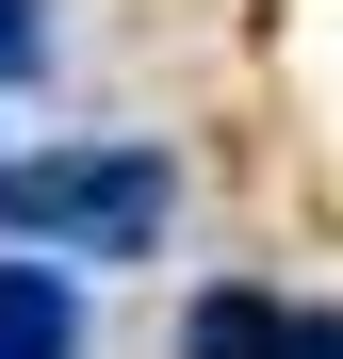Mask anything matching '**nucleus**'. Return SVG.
Here are the masks:
<instances>
[{
    "instance_id": "nucleus-2",
    "label": "nucleus",
    "mask_w": 343,
    "mask_h": 359,
    "mask_svg": "<svg viewBox=\"0 0 343 359\" xmlns=\"http://www.w3.org/2000/svg\"><path fill=\"white\" fill-rule=\"evenodd\" d=\"M180 359H343V311H278V294H196Z\"/></svg>"
},
{
    "instance_id": "nucleus-3",
    "label": "nucleus",
    "mask_w": 343,
    "mask_h": 359,
    "mask_svg": "<svg viewBox=\"0 0 343 359\" xmlns=\"http://www.w3.org/2000/svg\"><path fill=\"white\" fill-rule=\"evenodd\" d=\"M0 359H82V294H66V262H0Z\"/></svg>"
},
{
    "instance_id": "nucleus-4",
    "label": "nucleus",
    "mask_w": 343,
    "mask_h": 359,
    "mask_svg": "<svg viewBox=\"0 0 343 359\" xmlns=\"http://www.w3.org/2000/svg\"><path fill=\"white\" fill-rule=\"evenodd\" d=\"M49 66V17H33V0H0V82H33Z\"/></svg>"
},
{
    "instance_id": "nucleus-1",
    "label": "nucleus",
    "mask_w": 343,
    "mask_h": 359,
    "mask_svg": "<svg viewBox=\"0 0 343 359\" xmlns=\"http://www.w3.org/2000/svg\"><path fill=\"white\" fill-rule=\"evenodd\" d=\"M163 212H180L163 147H17L0 163V245H33V262H147Z\"/></svg>"
}]
</instances>
